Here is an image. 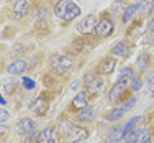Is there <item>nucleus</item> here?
Wrapping results in <instances>:
<instances>
[{"mask_svg":"<svg viewBox=\"0 0 154 143\" xmlns=\"http://www.w3.org/2000/svg\"><path fill=\"white\" fill-rule=\"evenodd\" d=\"M54 12H56L57 18L64 21H71L80 15V7L74 0H59L54 7Z\"/></svg>","mask_w":154,"mask_h":143,"instance_id":"1","label":"nucleus"},{"mask_svg":"<svg viewBox=\"0 0 154 143\" xmlns=\"http://www.w3.org/2000/svg\"><path fill=\"white\" fill-rule=\"evenodd\" d=\"M49 64H51V69L57 76H61L74 66V61H72L71 56H66V54H53L49 59Z\"/></svg>","mask_w":154,"mask_h":143,"instance_id":"2","label":"nucleus"},{"mask_svg":"<svg viewBox=\"0 0 154 143\" xmlns=\"http://www.w3.org/2000/svg\"><path fill=\"white\" fill-rule=\"evenodd\" d=\"M126 91H128V82L126 81H116V84L112 87L108 94V100L112 104H118L120 100L126 95Z\"/></svg>","mask_w":154,"mask_h":143,"instance_id":"3","label":"nucleus"},{"mask_svg":"<svg viewBox=\"0 0 154 143\" xmlns=\"http://www.w3.org/2000/svg\"><path fill=\"white\" fill-rule=\"evenodd\" d=\"M113 30H115V23H113L108 17L100 18V21H97V25H95V33H97V36H100V38L110 36L113 33Z\"/></svg>","mask_w":154,"mask_h":143,"instance_id":"4","label":"nucleus"},{"mask_svg":"<svg viewBox=\"0 0 154 143\" xmlns=\"http://www.w3.org/2000/svg\"><path fill=\"white\" fill-rule=\"evenodd\" d=\"M89 132L82 127H72L67 132V141L69 143H82L84 140H87Z\"/></svg>","mask_w":154,"mask_h":143,"instance_id":"5","label":"nucleus"},{"mask_svg":"<svg viewBox=\"0 0 154 143\" xmlns=\"http://www.w3.org/2000/svg\"><path fill=\"white\" fill-rule=\"evenodd\" d=\"M95 25H97V18L94 15H87L77 25V30H79V33H82V35H89V33L95 31Z\"/></svg>","mask_w":154,"mask_h":143,"instance_id":"6","label":"nucleus"},{"mask_svg":"<svg viewBox=\"0 0 154 143\" xmlns=\"http://www.w3.org/2000/svg\"><path fill=\"white\" fill-rule=\"evenodd\" d=\"M84 84L89 91L92 92H98V91L103 87V79L102 78H97L95 74H85L84 76Z\"/></svg>","mask_w":154,"mask_h":143,"instance_id":"7","label":"nucleus"},{"mask_svg":"<svg viewBox=\"0 0 154 143\" xmlns=\"http://www.w3.org/2000/svg\"><path fill=\"white\" fill-rule=\"evenodd\" d=\"M35 128H36V122L33 119H21L15 125V130H17L18 135H28V133H31Z\"/></svg>","mask_w":154,"mask_h":143,"instance_id":"8","label":"nucleus"},{"mask_svg":"<svg viewBox=\"0 0 154 143\" xmlns=\"http://www.w3.org/2000/svg\"><path fill=\"white\" fill-rule=\"evenodd\" d=\"M31 5H30V0H17L15 5H13L12 12L15 18H23L25 15H28Z\"/></svg>","mask_w":154,"mask_h":143,"instance_id":"9","label":"nucleus"},{"mask_svg":"<svg viewBox=\"0 0 154 143\" xmlns=\"http://www.w3.org/2000/svg\"><path fill=\"white\" fill-rule=\"evenodd\" d=\"M115 68H116V59H113V58H105V59L98 64L97 71L100 76H108L115 71Z\"/></svg>","mask_w":154,"mask_h":143,"instance_id":"10","label":"nucleus"},{"mask_svg":"<svg viewBox=\"0 0 154 143\" xmlns=\"http://www.w3.org/2000/svg\"><path fill=\"white\" fill-rule=\"evenodd\" d=\"M31 110L35 112L36 115L45 117L46 113H48V102H46V99H45V97H38L36 100H33V104H31Z\"/></svg>","mask_w":154,"mask_h":143,"instance_id":"11","label":"nucleus"},{"mask_svg":"<svg viewBox=\"0 0 154 143\" xmlns=\"http://www.w3.org/2000/svg\"><path fill=\"white\" fill-rule=\"evenodd\" d=\"M38 143H56V130L53 127L41 130L38 135Z\"/></svg>","mask_w":154,"mask_h":143,"instance_id":"12","label":"nucleus"},{"mask_svg":"<svg viewBox=\"0 0 154 143\" xmlns=\"http://www.w3.org/2000/svg\"><path fill=\"white\" fill-rule=\"evenodd\" d=\"M112 53L115 54V56H118V58H128L130 53H131V48L126 41H120L112 48Z\"/></svg>","mask_w":154,"mask_h":143,"instance_id":"13","label":"nucleus"},{"mask_svg":"<svg viewBox=\"0 0 154 143\" xmlns=\"http://www.w3.org/2000/svg\"><path fill=\"white\" fill-rule=\"evenodd\" d=\"M26 68H28L26 61L17 59V61H13L12 64L7 66V71H8V74H23V72L26 71Z\"/></svg>","mask_w":154,"mask_h":143,"instance_id":"14","label":"nucleus"},{"mask_svg":"<svg viewBox=\"0 0 154 143\" xmlns=\"http://www.w3.org/2000/svg\"><path fill=\"white\" fill-rule=\"evenodd\" d=\"M87 102H89V99H87V92H84V91H80L79 94L75 95L74 99H72V109L74 110H82V109L87 107Z\"/></svg>","mask_w":154,"mask_h":143,"instance_id":"15","label":"nucleus"},{"mask_svg":"<svg viewBox=\"0 0 154 143\" xmlns=\"http://www.w3.org/2000/svg\"><path fill=\"white\" fill-rule=\"evenodd\" d=\"M77 122L80 123H85V122H92L94 119V107H90V105H87L85 109H82L79 113H77Z\"/></svg>","mask_w":154,"mask_h":143,"instance_id":"16","label":"nucleus"},{"mask_svg":"<svg viewBox=\"0 0 154 143\" xmlns=\"http://www.w3.org/2000/svg\"><path fill=\"white\" fill-rule=\"evenodd\" d=\"M143 132H144V128H143V127H134L133 130L125 137V141H126V143H138L139 138H141V135H143Z\"/></svg>","mask_w":154,"mask_h":143,"instance_id":"17","label":"nucleus"},{"mask_svg":"<svg viewBox=\"0 0 154 143\" xmlns=\"http://www.w3.org/2000/svg\"><path fill=\"white\" fill-rule=\"evenodd\" d=\"M108 140L113 141V143H116V141H120V140H125L123 128L122 127H113L112 130L108 132Z\"/></svg>","mask_w":154,"mask_h":143,"instance_id":"18","label":"nucleus"},{"mask_svg":"<svg viewBox=\"0 0 154 143\" xmlns=\"http://www.w3.org/2000/svg\"><path fill=\"white\" fill-rule=\"evenodd\" d=\"M125 113H126L125 107H116V109H113L112 112H108L107 115H105V119H107L108 122H113V120H120L122 117H125Z\"/></svg>","mask_w":154,"mask_h":143,"instance_id":"19","label":"nucleus"},{"mask_svg":"<svg viewBox=\"0 0 154 143\" xmlns=\"http://www.w3.org/2000/svg\"><path fill=\"white\" fill-rule=\"evenodd\" d=\"M136 10H139V3H133V5H130V7H128V8L123 12L122 20L125 21V23H126V21H130V20H131V17H133L134 13H136Z\"/></svg>","mask_w":154,"mask_h":143,"instance_id":"20","label":"nucleus"},{"mask_svg":"<svg viewBox=\"0 0 154 143\" xmlns=\"http://www.w3.org/2000/svg\"><path fill=\"white\" fill-rule=\"evenodd\" d=\"M136 64H138L139 71H146V69H148V64H149V56L148 54H141V56L138 58Z\"/></svg>","mask_w":154,"mask_h":143,"instance_id":"21","label":"nucleus"},{"mask_svg":"<svg viewBox=\"0 0 154 143\" xmlns=\"http://www.w3.org/2000/svg\"><path fill=\"white\" fill-rule=\"evenodd\" d=\"M139 120H141V117H134V119H131V120H130V122H128V123H126V125H125V127H123V132H125V137H126V135H128V133H130V132H131V130H133V128H134V127H136V123L139 122Z\"/></svg>","mask_w":154,"mask_h":143,"instance_id":"22","label":"nucleus"},{"mask_svg":"<svg viewBox=\"0 0 154 143\" xmlns=\"http://www.w3.org/2000/svg\"><path fill=\"white\" fill-rule=\"evenodd\" d=\"M131 78H133V69L131 68H123L122 72H120L118 81H126V79H131Z\"/></svg>","mask_w":154,"mask_h":143,"instance_id":"23","label":"nucleus"},{"mask_svg":"<svg viewBox=\"0 0 154 143\" xmlns=\"http://www.w3.org/2000/svg\"><path fill=\"white\" fill-rule=\"evenodd\" d=\"M125 10H126V8H125V7H123V2H122V0H120V2H116L115 5L112 7V12L115 13V15H118V13L125 12Z\"/></svg>","mask_w":154,"mask_h":143,"instance_id":"24","label":"nucleus"},{"mask_svg":"<svg viewBox=\"0 0 154 143\" xmlns=\"http://www.w3.org/2000/svg\"><path fill=\"white\" fill-rule=\"evenodd\" d=\"M138 143H151V133H149L148 128H144V132H143V135H141Z\"/></svg>","mask_w":154,"mask_h":143,"instance_id":"25","label":"nucleus"},{"mask_svg":"<svg viewBox=\"0 0 154 143\" xmlns=\"http://www.w3.org/2000/svg\"><path fill=\"white\" fill-rule=\"evenodd\" d=\"M8 119H10V112L5 110V109H0V123H5Z\"/></svg>","mask_w":154,"mask_h":143,"instance_id":"26","label":"nucleus"},{"mask_svg":"<svg viewBox=\"0 0 154 143\" xmlns=\"http://www.w3.org/2000/svg\"><path fill=\"white\" fill-rule=\"evenodd\" d=\"M131 86H133V91H139V87H141V82L138 81V78H131Z\"/></svg>","mask_w":154,"mask_h":143,"instance_id":"27","label":"nucleus"},{"mask_svg":"<svg viewBox=\"0 0 154 143\" xmlns=\"http://www.w3.org/2000/svg\"><path fill=\"white\" fill-rule=\"evenodd\" d=\"M21 81H23V86L26 87V89H31V87H35V82H33L31 79H28V78H23Z\"/></svg>","mask_w":154,"mask_h":143,"instance_id":"28","label":"nucleus"},{"mask_svg":"<svg viewBox=\"0 0 154 143\" xmlns=\"http://www.w3.org/2000/svg\"><path fill=\"white\" fill-rule=\"evenodd\" d=\"M134 102H136V99L131 97L130 100H128V105H125V110H130V109H133V107H134Z\"/></svg>","mask_w":154,"mask_h":143,"instance_id":"29","label":"nucleus"},{"mask_svg":"<svg viewBox=\"0 0 154 143\" xmlns=\"http://www.w3.org/2000/svg\"><path fill=\"white\" fill-rule=\"evenodd\" d=\"M5 89H7V91H5V92H10V94H12V92H13V89H15V82H10V84H8V82H7V86H5Z\"/></svg>","mask_w":154,"mask_h":143,"instance_id":"30","label":"nucleus"},{"mask_svg":"<svg viewBox=\"0 0 154 143\" xmlns=\"http://www.w3.org/2000/svg\"><path fill=\"white\" fill-rule=\"evenodd\" d=\"M46 10H43V8H39V10H36V12H33V15H35V17H45L46 15Z\"/></svg>","mask_w":154,"mask_h":143,"instance_id":"31","label":"nucleus"},{"mask_svg":"<svg viewBox=\"0 0 154 143\" xmlns=\"http://www.w3.org/2000/svg\"><path fill=\"white\" fill-rule=\"evenodd\" d=\"M148 30H149V31H154V18H152L151 21H149V25H148Z\"/></svg>","mask_w":154,"mask_h":143,"instance_id":"32","label":"nucleus"},{"mask_svg":"<svg viewBox=\"0 0 154 143\" xmlns=\"http://www.w3.org/2000/svg\"><path fill=\"white\" fill-rule=\"evenodd\" d=\"M7 130H8V128H5V127H0V137H3V135L7 133Z\"/></svg>","mask_w":154,"mask_h":143,"instance_id":"33","label":"nucleus"},{"mask_svg":"<svg viewBox=\"0 0 154 143\" xmlns=\"http://www.w3.org/2000/svg\"><path fill=\"white\" fill-rule=\"evenodd\" d=\"M77 86H79V82H77V81H74V82H72V84H71V87H72V89H75V87H77Z\"/></svg>","mask_w":154,"mask_h":143,"instance_id":"34","label":"nucleus"},{"mask_svg":"<svg viewBox=\"0 0 154 143\" xmlns=\"http://www.w3.org/2000/svg\"><path fill=\"white\" fill-rule=\"evenodd\" d=\"M0 104H5V100H3V97H0Z\"/></svg>","mask_w":154,"mask_h":143,"instance_id":"35","label":"nucleus"}]
</instances>
